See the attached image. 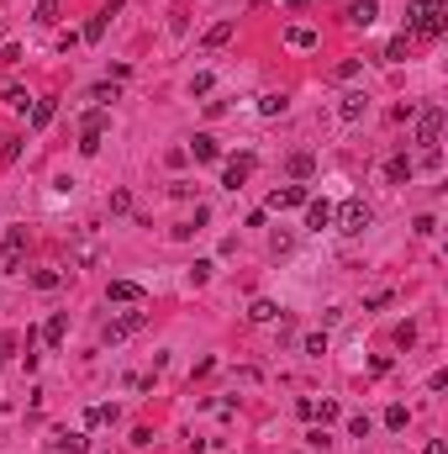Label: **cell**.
<instances>
[{
  "label": "cell",
  "mask_w": 448,
  "mask_h": 454,
  "mask_svg": "<svg viewBox=\"0 0 448 454\" xmlns=\"http://www.w3.org/2000/svg\"><path fill=\"white\" fill-rule=\"evenodd\" d=\"M406 53H412V32H401V37L385 43V64H406Z\"/></svg>",
  "instance_id": "cell-15"
},
{
  "label": "cell",
  "mask_w": 448,
  "mask_h": 454,
  "mask_svg": "<svg viewBox=\"0 0 448 454\" xmlns=\"http://www.w3.org/2000/svg\"><path fill=\"white\" fill-rule=\"evenodd\" d=\"M58 280H63L58 270H37V275H32V286H37V291H58Z\"/></svg>",
  "instance_id": "cell-29"
},
{
  "label": "cell",
  "mask_w": 448,
  "mask_h": 454,
  "mask_svg": "<svg viewBox=\"0 0 448 454\" xmlns=\"http://www.w3.org/2000/svg\"><path fill=\"white\" fill-rule=\"evenodd\" d=\"M143 323H148L143 312H121L116 323H106V343H121V338H132V333H138Z\"/></svg>",
  "instance_id": "cell-5"
},
{
  "label": "cell",
  "mask_w": 448,
  "mask_h": 454,
  "mask_svg": "<svg viewBox=\"0 0 448 454\" xmlns=\"http://www.w3.org/2000/svg\"><path fill=\"white\" fill-rule=\"evenodd\" d=\"M0 365H6V354H0Z\"/></svg>",
  "instance_id": "cell-44"
},
{
  "label": "cell",
  "mask_w": 448,
  "mask_h": 454,
  "mask_svg": "<svg viewBox=\"0 0 448 454\" xmlns=\"http://www.w3.org/2000/svg\"><path fill=\"white\" fill-rule=\"evenodd\" d=\"M206 280H211V259H195L190 264V286H206Z\"/></svg>",
  "instance_id": "cell-31"
},
{
  "label": "cell",
  "mask_w": 448,
  "mask_h": 454,
  "mask_svg": "<svg viewBox=\"0 0 448 454\" xmlns=\"http://www.w3.org/2000/svg\"><path fill=\"white\" fill-rule=\"evenodd\" d=\"M111 211H132V196L127 191H111Z\"/></svg>",
  "instance_id": "cell-41"
},
{
  "label": "cell",
  "mask_w": 448,
  "mask_h": 454,
  "mask_svg": "<svg viewBox=\"0 0 448 454\" xmlns=\"http://www.w3.org/2000/svg\"><path fill=\"white\" fill-rule=\"evenodd\" d=\"M337 412H343V407H337V402H332V396H327V402H322V407H311V418H322V423H332V418H337Z\"/></svg>",
  "instance_id": "cell-33"
},
{
  "label": "cell",
  "mask_w": 448,
  "mask_h": 454,
  "mask_svg": "<svg viewBox=\"0 0 448 454\" xmlns=\"http://www.w3.org/2000/svg\"><path fill=\"white\" fill-rule=\"evenodd\" d=\"M233 32H238V21H216V26H206V37H200V48H206V53L227 48V43H233Z\"/></svg>",
  "instance_id": "cell-8"
},
{
  "label": "cell",
  "mask_w": 448,
  "mask_h": 454,
  "mask_svg": "<svg viewBox=\"0 0 448 454\" xmlns=\"http://www.w3.org/2000/svg\"><path fill=\"white\" fill-rule=\"evenodd\" d=\"M253 164H259L253 153H233V158L222 164V191H243V185H248V175H253Z\"/></svg>",
  "instance_id": "cell-2"
},
{
  "label": "cell",
  "mask_w": 448,
  "mask_h": 454,
  "mask_svg": "<svg viewBox=\"0 0 448 454\" xmlns=\"http://www.w3.org/2000/svg\"><path fill=\"white\" fill-rule=\"evenodd\" d=\"M63 333H69V317H63V312H58V317H48L43 338H48V343H63Z\"/></svg>",
  "instance_id": "cell-21"
},
{
  "label": "cell",
  "mask_w": 448,
  "mask_h": 454,
  "mask_svg": "<svg viewBox=\"0 0 448 454\" xmlns=\"http://www.w3.org/2000/svg\"><path fill=\"white\" fill-rule=\"evenodd\" d=\"M37 26H53L58 21V0H43V6H37V16H32Z\"/></svg>",
  "instance_id": "cell-27"
},
{
  "label": "cell",
  "mask_w": 448,
  "mask_h": 454,
  "mask_svg": "<svg viewBox=\"0 0 448 454\" xmlns=\"http://www.w3.org/2000/svg\"><path fill=\"white\" fill-rule=\"evenodd\" d=\"M306 227H311V233L332 227V201H306Z\"/></svg>",
  "instance_id": "cell-11"
},
{
  "label": "cell",
  "mask_w": 448,
  "mask_h": 454,
  "mask_svg": "<svg viewBox=\"0 0 448 454\" xmlns=\"http://www.w3.org/2000/svg\"><path fill=\"white\" fill-rule=\"evenodd\" d=\"M85 423H90V428H101V423H116V407H90V412H85Z\"/></svg>",
  "instance_id": "cell-25"
},
{
  "label": "cell",
  "mask_w": 448,
  "mask_h": 454,
  "mask_svg": "<svg viewBox=\"0 0 448 454\" xmlns=\"http://www.w3.org/2000/svg\"><path fill=\"white\" fill-rule=\"evenodd\" d=\"M285 106H290V96H280V90H269V96H259V116H280Z\"/></svg>",
  "instance_id": "cell-17"
},
{
  "label": "cell",
  "mask_w": 448,
  "mask_h": 454,
  "mask_svg": "<svg viewBox=\"0 0 448 454\" xmlns=\"http://www.w3.org/2000/svg\"><path fill=\"white\" fill-rule=\"evenodd\" d=\"M0 101H6L11 111H26V106H32V96H26L21 85H6V96H0Z\"/></svg>",
  "instance_id": "cell-24"
},
{
  "label": "cell",
  "mask_w": 448,
  "mask_h": 454,
  "mask_svg": "<svg viewBox=\"0 0 448 454\" xmlns=\"http://www.w3.org/2000/svg\"><path fill=\"white\" fill-rule=\"evenodd\" d=\"M332 222H337V233H348V238H359V233H364V227H370V222H375V211H370V206H364V201H359V196H354V201H343V206H332Z\"/></svg>",
  "instance_id": "cell-1"
},
{
  "label": "cell",
  "mask_w": 448,
  "mask_h": 454,
  "mask_svg": "<svg viewBox=\"0 0 448 454\" xmlns=\"http://www.w3.org/2000/svg\"><path fill=\"white\" fill-rule=\"evenodd\" d=\"M16 158H21V138H6L0 143V164H16Z\"/></svg>",
  "instance_id": "cell-32"
},
{
  "label": "cell",
  "mask_w": 448,
  "mask_h": 454,
  "mask_svg": "<svg viewBox=\"0 0 448 454\" xmlns=\"http://www.w3.org/2000/svg\"><path fill=\"white\" fill-rule=\"evenodd\" d=\"M396 343H401V349H412V343H417V328L401 323V328H396Z\"/></svg>",
  "instance_id": "cell-36"
},
{
  "label": "cell",
  "mask_w": 448,
  "mask_h": 454,
  "mask_svg": "<svg viewBox=\"0 0 448 454\" xmlns=\"http://www.w3.org/2000/svg\"><path fill=\"white\" fill-rule=\"evenodd\" d=\"M106 26H111V16L101 11V16H90V21H85V32H79V37H85V43H101V37H106Z\"/></svg>",
  "instance_id": "cell-19"
},
{
  "label": "cell",
  "mask_w": 448,
  "mask_h": 454,
  "mask_svg": "<svg viewBox=\"0 0 448 454\" xmlns=\"http://www.w3.org/2000/svg\"><path fill=\"white\" fill-rule=\"evenodd\" d=\"M106 122H111V116H106V106H95V111H85L79 132H106Z\"/></svg>",
  "instance_id": "cell-22"
},
{
  "label": "cell",
  "mask_w": 448,
  "mask_h": 454,
  "mask_svg": "<svg viewBox=\"0 0 448 454\" xmlns=\"http://www.w3.org/2000/svg\"><path fill=\"white\" fill-rule=\"evenodd\" d=\"M443 164V148H422V169H438Z\"/></svg>",
  "instance_id": "cell-40"
},
{
  "label": "cell",
  "mask_w": 448,
  "mask_h": 454,
  "mask_svg": "<svg viewBox=\"0 0 448 454\" xmlns=\"http://www.w3.org/2000/svg\"><path fill=\"white\" fill-rule=\"evenodd\" d=\"M412 233H417V238H432V233H438V217H417Z\"/></svg>",
  "instance_id": "cell-34"
},
{
  "label": "cell",
  "mask_w": 448,
  "mask_h": 454,
  "mask_svg": "<svg viewBox=\"0 0 448 454\" xmlns=\"http://www.w3.org/2000/svg\"><path fill=\"white\" fill-rule=\"evenodd\" d=\"M90 101L95 106H111L116 101V79H111V85H90Z\"/></svg>",
  "instance_id": "cell-28"
},
{
  "label": "cell",
  "mask_w": 448,
  "mask_h": 454,
  "mask_svg": "<svg viewBox=\"0 0 448 454\" xmlns=\"http://www.w3.org/2000/svg\"><path fill=\"white\" fill-rule=\"evenodd\" d=\"M311 169H317V153H306V148H301V153H290V175H295V180H306Z\"/></svg>",
  "instance_id": "cell-18"
},
{
  "label": "cell",
  "mask_w": 448,
  "mask_h": 454,
  "mask_svg": "<svg viewBox=\"0 0 448 454\" xmlns=\"http://www.w3.org/2000/svg\"><path fill=\"white\" fill-rule=\"evenodd\" d=\"M306 354H327V333H311V338H306Z\"/></svg>",
  "instance_id": "cell-37"
},
{
  "label": "cell",
  "mask_w": 448,
  "mask_h": 454,
  "mask_svg": "<svg viewBox=\"0 0 448 454\" xmlns=\"http://www.w3.org/2000/svg\"><path fill=\"white\" fill-rule=\"evenodd\" d=\"M364 111H370V101H364L359 90H354V96H343V106H337V116H343V122H359Z\"/></svg>",
  "instance_id": "cell-14"
},
{
  "label": "cell",
  "mask_w": 448,
  "mask_h": 454,
  "mask_svg": "<svg viewBox=\"0 0 448 454\" xmlns=\"http://www.w3.org/2000/svg\"><path fill=\"white\" fill-rule=\"evenodd\" d=\"M332 74H337V79H354V74H359V59H343V64H337Z\"/></svg>",
  "instance_id": "cell-38"
},
{
  "label": "cell",
  "mask_w": 448,
  "mask_h": 454,
  "mask_svg": "<svg viewBox=\"0 0 448 454\" xmlns=\"http://www.w3.org/2000/svg\"><path fill=\"white\" fill-rule=\"evenodd\" d=\"M285 48H317V32H311V26H285Z\"/></svg>",
  "instance_id": "cell-13"
},
{
  "label": "cell",
  "mask_w": 448,
  "mask_h": 454,
  "mask_svg": "<svg viewBox=\"0 0 448 454\" xmlns=\"http://www.w3.org/2000/svg\"><path fill=\"white\" fill-rule=\"evenodd\" d=\"M53 444H58L63 454H85V449H90V444H85V433H58Z\"/></svg>",
  "instance_id": "cell-23"
},
{
  "label": "cell",
  "mask_w": 448,
  "mask_h": 454,
  "mask_svg": "<svg viewBox=\"0 0 448 454\" xmlns=\"http://www.w3.org/2000/svg\"><path fill=\"white\" fill-rule=\"evenodd\" d=\"M348 433H354V438H370V418H364V412H359V418H348Z\"/></svg>",
  "instance_id": "cell-35"
},
{
  "label": "cell",
  "mask_w": 448,
  "mask_h": 454,
  "mask_svg": "<svg viewBox=\"0 0 448 454\" xmlns=\"http://www.w3.org/2000/svg\"><path fill=\"white\" fill-rule=\"evenodd\" d=\"M443 106H427L422 116H417V143H422V148H438V138H443Z\"/></svg>",
  "instance_id": "cell-3"
},
{
  "label": "cell",
  "mask_w": 448,
  "mask_h": 454,
  "mask_svg": "<svg viewBox=\"0 0 448 454\" xmlns=\"http://www.w3.org/2000/svg\"><path fill=\"white\" fill-rule=\"evenodd\" d=\"M106 301H116V306H143V301H148V291L138 286V280H111Z\"/></svg>",
  "instance_id": "cell-4"
},
{
  "label": "cell",
  "mask_w": 448,
  "mask_h": 454,
  "mask_svg": "<svg viewBox=\"0 0 448 454\" xmlns=\"http://www.w3.org/2000/svg\"><path fill=\"white\" fill-rule=\"evenodd\" d=\"M380 306H390V291H375V296L364 301V312H380Z\"/></svg>",
  "instance_id": "cell-39"
},
{
  "label": "cell",
  "mask_w": 448,
  "mask_h": 454,
  "mask_svg": "<svg viewBox=\"0 0 448 454\" xmlns=\"http://www.w3.org/2000/svg\"><path fill=\"white\" fill-rule=\"evenodd\" d=\"M79 153H85V158L101 153V132H79Z\"/></svg>",
  "instance_id": "cell-30"
},
{
  "label": "cell",
  "mask_w": 448,
  "mask_h": 454,
  "mask_svg": "<svg viewBox=\"0 0 448 454\" xmlns=\"http://www.w3.org/2000/svg\"><path fill=\"white\" fill-rule=\"evenodd\" d=\"M306 201H311L306 185H285V191L269 196V211H290V206H306Z\"/></svg>",
  "instance_id": "cell-7"
},
{
  "label": "cell",
  "mask_w": 448,
  "mask_h": 454,
  "mask_svg": "<svg viewBox=\"0 0 448 454\" xmlns=\"http://www.w3.org/2000/svg\"><path fill=\"white\" fill-rule=\"evenodd\" d=\"M375 16H380V0H354L348 6V21L354 26H375Z\"/></svg>",
  "instance_id": "cell-12"
},
{
  "label": "cell",
  "mask_w": 448,
  "mask_h": 454,
  "mask_svg": "<svg viewBox=\"0 0 448 454\" xmlns=\"http://www.w3.org/2000/svg\"><path fill=\"white\" fill-rule=\"evenodd\" d=\"M53 111H58V101H53V96L32 101V127H48V122H53Z\"/></svg>",
  "instance_id": "cell-16"
},
{
  "label": "cell",
  "mask_w": 448,
  "mask_h": 454,
  "mask_svg": "<svg viewBox=\"0 0 448 454\" xmlns=\"http://www.w3.org/2000/svg\"><path fill=\"white\" fill-rule=\"evenodd\" d=\"M190 153H195L200 164H211V158H222V143H216L211 132H195V138H190Z\"/></svg>",
  "instance_id": "cell-9"
},
{
  "label": "cell",
  "mask_w": 448,
  "mask_h": 454,
  "mask_svg": "<svg viewBox=\"0 0 448 454\" xmlns=\"http://www.w3.org/2000/svg\"><path fill=\"white\" fill-rule=\"evenodd\" d=\"M275 317H280L275 301H253V306H248V323H275Z\"/></svg>",
  "instance_id": "cell-20"
},
{
  "label": "cell",
  "mask_w": 448,
  "mask_h": 454,
  "mask_svg": "<svg viewBox=\"0 0 448 454\" xmlns=\"http://www.w3.org/2000/svg\"><path fill=\"white\" fill-rule=\"evenodd\" d=\"M21 248H26V227H6L0 233V253L11 259V270H21Z\"/></svg>",
  "instance_id": "cell-6"
},
{
  "label": "cell",
  "mask_w": 448,
  "mask_h": 454,
  "mask_svg": "<svg viewBox=\"0 0 448 454\" xmlns=\"http://www.w3.org/2000/svg\"><path fill=\"white\" fill-rule=\"evenodd\" d=\"M422 454H448V444H443V438H432V444H427Z\"/></svg>",
  "instance_id": "cell-42"
},
{
  "label": "cell",
  "mask_w": 448,
  "mask_h": 454,
  "mask_svg": "<svg viewBox=\"0 0 448 454\" xmlns=\"http://www.w3.org/2000/svg\"><path fill=\"white\" fill-rule=\"evenodd\" d=\"M406 423H412V412H406L401 402H396V407H390V412H385V428H396V433H401V428H406Z\"/></svg>",
  "instance_id": "cell-26"
},
{
  "label": "cell",
  "mask_w": 448,
  "mask_h": 454,
  "mask_svg": "<svg viewBox=\"0 0 448 454\" xmlns=\"http://www.w3.org/2000/svg\"><path fill=\"white\" fill-rule=\"evenodd\" d=\"M259 6H269V0H248V11H259Z\"/></svg>",
  "instance_id": "cell-43"
},
{
  "label": "cell",
  "mask_w": 448,
  "mask_h": 454,
  "mask_svg": "<svg viewBox=\"0 0 448 454\" xmlns=\"http://www.w3.org/2000/svg\"><path fill=\"white\" fill-rule=\"evenodd\" d=\"M417 175V164H412V158H406V153H396V158H385V180L390 185H406V180H412Z\"/></svg>",
  "instance_id": "cell-10"
}]
</instances>
